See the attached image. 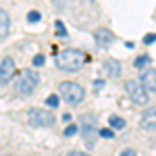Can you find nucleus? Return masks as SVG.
I'll return each mask as SVG.
<instances>
[{"label": "nucleus", "instance_id": "1a4fd4ad", "mask_svg": "<svg viewBox=\"0 0 156 156\" xmlns=\"http://www.w3.org/2000/svg\"><path fill=\"white\" fill-rule=\"evenodd\" d=\"M140 125L146 131H154L156 129V106H150L148 110H144V115L140 119Z\"/></svg>", "mask_w": 156, "mask_h": 156}, {"label": "nucleus", "instance_id": "7ed1b4c3", "mask_svg": "<svg viewBox=\"0 0 156 156\" xmlns=\"http://www.w3.org/2000/svg\"><path fill=\"white\" fill-rule=\"evenodd\" d=\"M37 83H40L37 73L25 69V71L15 79V92H17V94H21V96H29V94L37 87Z\"/></svg>", "mask_w": 156, "mask_h": 156}, {"label": "nucleus", "instance_id": "9b49d317", "mask_svg": "<svg viewBox=\"0 0 156 156\" xmlns=\"http://www.w3.org/2000/svg\"><path fill=\"white\" fill-rule=\"evenodd\" d=\"M9 29H11V17L6 11H0V40L6 37Z\"/></svg>", "mask_w": 156, "mask_h": 156}, {"label": "nucleus", "instance_id": "412c9836", "mask_svg": "<svg viewBox=\"0 0 156 156\" xmlns=\"http://www.w3.org/2000/svg\"><path fill=\"white\" fill-rule=\"evenodd\" d=\"M154 42H156V34H148L144 37V44H154Z\"/></svg>", "mask_w": 156, "mask_h": 156}, {"label": "nucleus", "instance_id": "dca6fc26", "mask_svg": "<svg viewBox=\"0 0 156 156\" xmlns=\"http://www.w3.org/2000/svg\"><path fill=\"white\" fill-rule=\"evenodd\" d=\"M54 27H56V36H60V37L67 36V29H65V25L60 23V21H56V23H54Z\"/></svg>", "mask_w": 156, "mask_h": 156}, {"label": "nucleus", "instance_id": "f257e3e1", "mask_svg": "<svg viewBox=\"0 0 156 156\" xmlns=\"http://www.w3.org/2000/svg\"><path fill=\"white\" fill-rule=\"evenodd\" d=\"M85 62V54L81 50H75V48H67L62 50L58 56H56V67H58L60 71H79L81 67H83Z\"/></svg>", "mask_w": 156, "mask_h": 156}, {"label": "nucleus", "instance_id": "20e7f679", "mask_svg": "<svg viewBox=\"0 0 156 156\" xmlns=\"http://www.w3.org/2000/svg\"><path fill=\"white\" fill-rule=\"evenodd\" d=\"M125 92H127V96L131 98V102L135 104H140V106H146L148 104V90L144 87L142 81H137V79H131V81H127L125 83Z\"/></svg>", "mask_w": 156, "mask_h": 156}, {"label": "nucleus", "instance_id": "f3484780", "mask_svg": "<svg viewBox=\"0 0 156 156\" xmlns=\"http://www.w3.org/2000/svg\"><path fill=\"white\" fill-rule=\"evenodd\" d=\"M46 104H48L50 108H56V106H58V96H56V94H54V96H48Z\"/></svg>", "mask_w": 156, "mask_h": 156}, {"label": "nucleus", "instance_id": "b1692460", "mask_svg": "<svg viewBox=\"0 0 156 156\" xmlns=\"http://www.w3.org/2000/svg\"><path fill=\"white\" fill-rule=\"evenodd\" d=\"M67 156H90V154H85V152H71V154H67Z\"/></svg>", "mask_w": 156, "mask_h": 156}, {"label": "nucleus", "instance_id": "4be33fe9", "mask_svg": "<svg viewBox=\"0 0 156 156\" xmlns=\"http://www.w3.org/2000/svg\"><path fill=\"white\" fill-rule=\"evenodd\" d=\"M121 156H135V152H133V150H123Z\"/></svg>", "mask_w": 156, "mask_h": 156}, {"label": "nucleus", "instance_id": "f8f14e48", "mask_svg": "<svg viewBox=\"0 0 156 156\" xmlns=\"http://www.w3.org/2000/svg\"><path fill=\"white\" fill-rule=\"evenodd\" d=\"M104 73H106L108 77H119V73H121V65L117 62V60H106L104 62Z\"/></svg>", "mask_w": 156, "mask_h": 156}, {"label": "nucleus", "instance_id": "0eeeda50", "mask_svg": "<svg viewBox=\"0 0 156 156\" xmlns=\"http://www.w3.org/2000/svg\"><path fill=\"white\" fill-rule=\"evenodd\" d=\"M15 60L12 58H4L0 62V85H6L11 83V77L15 75Z\"/></svg>", "mask_w": 156, "mask_h": 156}, {"label": "nucleus", "instance_id": "6ab92c4d", "mask_svg": "<svg viewBox=\"0 0 156 156\" xmlns=\"http://www.w3.org/2000/svg\"><path fill=\"white\" fill-rule=\"evenodd\" d=\"M44 62H46L44 54H36V56H34V67H42Z\"/></svg>", "mask_w": 156, "mask_h": 156}, {"label": "nucleus", "instance_id": "a211bd4d", "mask_svg": "<svg viewBox=\"0 0 156 156\" xmlns=\"http://www.w3.org/2000/svg\"><path fill=\"white\" fill-rule=\"evenodd\" d=\"M77 131H79V127H77V125H69V127L65 129V135H67V137H71V135H75Z\"/></svg>", "mask_w": 156, "mask_h": 156}, {"label": "nucleus", "instance_id": "4468645a", "mask_svg": "<svg viewBox=\"0 0 156 156\" xmlns=\"http://www.w3.org/2000/svg\"><path fill=\"white\" fill-rule=\"evenodd\" d=\"M150 62V56H146V54H142V56H137V58L133 60V67H137V69H142V67H146Z\"/></svg>", "mask_w": 156, "mask_h": 156}, {"label": "nucleus", "instance_id": "393cba45", "mask_svg": "<svg viewBox=\"0 0 156 156\" xmlns=\"http://www.w3.org/2000/svg\"><path fill=\"white\" fill-rule=\"evenodd\" d=\"M52 2H54L56 6H62V4H65V0H52Z\"/></svg>", "mask_w": 156, "mask_h": 156}, {"label": "nucleus", "instance_id": "aec40b11", "mask_svg": "<svg viewBox=\"0 0 156 156\" xmlns=\"http://www.w3.org/2000/svg\"><path fill=\"white\" fill-rule=\"evenodd\" d=\"M100 137H106V140H112V137H115V133H112V129H100Z\"/></svg>", "mask_w": 156, "mask_h": 156}, {"label": "nucleus", "instance_id": "39448f33", "mask_svg": "<svg viewBox=\"0 0 156 156\" xmlns=\"http://www.w3.org/2000/svg\"><path fill=\"white\" fill-rule=\"evenodd\" d=\"M27 123L31 127H50L54 123V115L50 110H42V108H31L27 112Z\"/></svg>", "mask_w": 156, "mask_h": 156}, {"label": "nucleus", "instance_id": "2eb2a0df", "mask_svg": "<svg viewBox=\"0 0 156 156\" xmlns=\"http://www.w3.org/2000/svg\"><path fill=\"white\" fill-rule=\"evenodd\" d=\"M40 19H42V12H37V11H29L27 12V21H29V23H37Z\"/></svg>", "mask_w": 156, "mask_h": 156}, {"label": "nucleus", "instance_id": "f03ea898", "mask_svg": "<svg viewBox=\"0 0 156 156\" xmlns=\"http://www.w3.org/2000/svg\"><path fill=\"white\" fill-rule=\"evenodd\" d=\"M58 94H60V98H62L67 104L75 106V104H81V102H83L85 90L79 83H73V81H62V83L58 85Z\"/></svg>", "mask_w": 156, "mask_h": 156}, {"label": "nucleus", "instance_id": "9d476101", "mask_svg": "<svg viewBox=\"0 0 156 156\" xmlns=\"http://www.w3.org/2000/svg\"><path fill=\"white\" fill-rule=\"evenodd\" d=\"M140 81L144 83V87L148 90V92L156 94V69H148V71H144L142 75H140Z\"/></svg>", "mask_w": 156, "mask_h": 156}, {"label": "nucleus", "instance_id": "5701e85b", "mask_svg": "<svg viewBox=\"0 0 156 156\" xmlns=\"http://www.w3.org/2000/svg\"><path fill=\"white\" fill-rule=\"evenodd\" d=\"M102 85H104V81H102V79H98V81H94V87H96V90H100Z\"/></svg>", "mask_w": 156, "mask_h": 156}, {"label": "nucleus", "instance_id": "6e6552de", "mask_svg": "<svg viewBox=\"0 0 156 156\" xmlns=\"http://www.w3.org/2000/svg\"><path fill=\"white\" fill-rule=\"evenodd\" d=\"M94 40H96L98 48H108V46L112 44L115 36H112V31L106 29V27H98L96 31H94Z\"/></svg>", "mask_w": 156, "mask_h": 156}, {"label": "nucleus", "instance_id": "ddd939ff", "mask_svg": "<svg viewBox=\"0 0 156 156\" xmlns=\"http://www.w3.org/2000/svg\"><path fill=\"white\" fill-rule=\"evenodd\" d=\"M108 125L110 127H115V129H125V119H121V117H117V115H112V117H108Z\"/></svg>", "mask_w": 156, "mask_h": 156}, {"label": "nucleus", "instance_id": "423d86ee", "mask_svg": "<svg viewBox=\"0 0 156 156\" xmlns=\"http://www.w3.org/2000/svg\"><path fill=\"white\" fill-rule=\"evenodd\" d=\"M81 133L85 137V148H94L96 146V119L94 117H83V127H81Z\"/></svg>", "mask_w": 156, "mask_h": 156}]
</instances>
